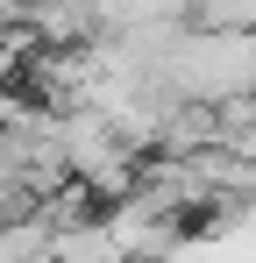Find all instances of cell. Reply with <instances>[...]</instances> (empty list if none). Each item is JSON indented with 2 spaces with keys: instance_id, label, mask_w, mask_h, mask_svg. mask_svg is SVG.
I'll return each mask as SVG.
<instances>
[{
  "instance_id": "obj_1",
  "label": "cell",
  "mask_w": 256,
  "mask_h": 263,
  "mask_svg": "<svg viewBox=\"0 0 256 263\" xmlns=\"http://www.w3.org/2000/svg\"><path fill=\"white\" fill-rule=\"evenodd\" d=\"M100 214H107L114 242H121L135 263H164V256H171V242L192 228L185 214H171V206L157 199V192H150V185H135V192H121V199H107Z\"/></svg>"
}]
</instances>
